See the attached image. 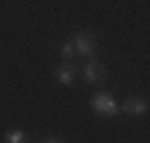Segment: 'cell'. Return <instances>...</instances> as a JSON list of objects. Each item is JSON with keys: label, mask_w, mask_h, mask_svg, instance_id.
Segmentation results:
<instances>
[{"label": "cell", "mask_w": 150, "mask_h": 143, "mask_svg": "<svg viewBox=\"0 0 150 143\" xmlns=\"http://www.w3.org/2000/svg\"><path fill=\"white\" fill-rule=\"evenodd\" d=\"M91 110L98 117H105V119H115L122 112L112 93H93L91 96Z\"/></svg>", "instance_id": "cell-1"}, {"label": "cell", "mask_w": 150, "mask_h": 143, "mask_svg": "<svg viewBox=\"0 0 150 143\" xmlns=\"http://www.w3.org/2000/svg\"><path fill=\"white\" fill-rule=\"evenodd\" d=\"M71 41H74V52H76L79 57H86V60L96 57V52H98V38L91 31H79Z\"/></svg>", "instance_id": "cell-2"}, {"label": "cell", "mask_w": 150, "mask_h": 143, "mask_svg": "<svg viewBox=\"0 0 150 143\" xmlns=\"http://www.w3.org/2000/svg\"><path fill=\"white\" fill-rule=\"evenodd\" d=\"M81 74H83L86 84H91V86H98V88H100V86L107 81V67H105L100 60L91 57V60H86V64L81 67Z\"/></svg>", "instance_id": "cell-3"}, {"label": "cell", "mask_w": 150, "mask_h": 143, "mask_svg": "<svg viewBox=\"0 0 150 143\" xmlns=\"http://www.w3.org/2000/svg\"><path fill=\"white\" fill-rule=\"evenodd\" d=\"M76 76H79V64L74 60L60 62L57 69H55V79H57V84H62V86H71L74 81H76Z\"/></svg>", "instance_id": "cell-4"}, {"label": "cell", "mask_w": 150, "mask_h": 143, "mask_svg": "<svg viewBox=\"0 0 150 143\" xmlns=\"http://www.w3.org/2000/svg\"><path fill=\"white\" fill-rule=\"evenodd\" d=\"M119 110L129 117H143L148 112V100L143 96H129L122 105H119Z\"/></svg>", "instance_id": "cell-5"}, {"label": "cell", "mask_w": 150, "mask_h": 143, "mask_svg": "<svg viewBox=\"0 0 150 143\" xmlns=\"http://www.w3.org/2000/svg\"><path fill=\"white\" fill-rule=\"evenodd\" d=\"M5 143H31V138H29V134L22 131V129H10V131L5 134Z\"/></svg>", "instance_id": "cell-6"}, {"label": "cell", "mask_w": 150, "mask_h": 143, "mask_svg": "<svg viewBox=\"0 0 150 143\" xmlns=\"http://www.w3.org/2000/svg\"><path fill=\"white\" fill-rule=\"evenodd\" d=\"M74 41L71 38H67L64 43H62V48H60V57H62V62H69V60H74Z\"/></svg>", "instance_id": "cell-7"}, {"label": "cell", "mask_w": 150, "mask_h": 143, "mask_svg": "<svg viewBox=\"0 0 150 143\" xmlns=\"http://www.w3.org/2000/svg\"><path fill=\"white\" fill-rule=\"evenodd\" d=\"M43 143H64V141H62V138H57V136H50V138H45Z\"/></svg>", "instance_id": "cell-8"}]
</instances>
